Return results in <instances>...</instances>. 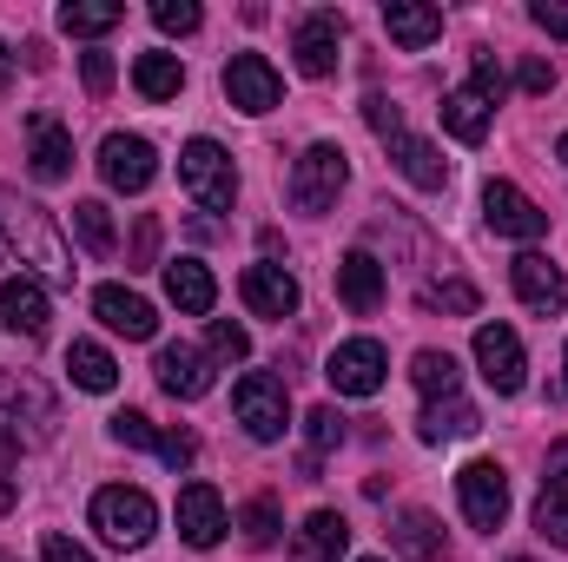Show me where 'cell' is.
Listing matches in <instances>:
<instances>
[{
	"label": "cell",
	"instance_id": "cell-17",
	"mask_svg": "<svg viewBox=\"0 0 568 562\" xmlns=\"http://www.w3.org/2000/svg\"><path fill=\"white\" fill-rule=\"evenodd\" d=\"M27 172L40 179V185H60L67 172H73V133L53 120V113H27Z\"/></svg>",
	"mask_w": 568,
	"mask_h": 562
},
{
	"label": "cell",
	"instance_id": "cell-32",
	"mask_svg": "<svg viewBox=\"0 0 568 562\" xmlns=\"http://www.w3.org/2000/svg\"><path fill=\"white\" fill-rule=\"evenodd\" d=\"M410 384H417L424 398H456V391H463V364H456L449 351H417V358H410Z\"/></svg>",
	"mask_w": 568,
	"mask_h": 562
},
{
	"label": "cell",
	"instance_id": "cell-5",
	"mask_svg": "<svg viewBox=\"0 0 568 562\" xmlns=\"http://www.w3.org/2000/svg\"><path fill=\"white\" fill-rule=\"evenodd\" d=\"M179 185H185L205 212H232V199H239V165H232V152L219 140H192L179 152Z\"/></svg>",
	"mask_w": 568,
	"mask_h": 562
},
{
	"label": "cell",
	"instance_id": "cell-45",
	"mask_svg": "<svg viewBox=\"0 0 568 562\" xmlns=\"http://www.w3.org/2000/svg\"><path fill=\"white\" fill-rule=\"evenodd\" d=\"M529 20H536L542 33H556V40H568V0H536V7H529Z\"/></svg>",
	"mask_w": 568,
	"mask_h": 562
},
{
	"label": "cell",
	"instance_id": "cell-19",
	"mask_svg": "<svg viewBox=\"0 0 568 562\" xmlns=\"http://www.w3.org/2000/svg\"><path fill=\"white\" fill-rule=\"evenodd\" d=\"M239 291H245V311L252 318H291L297 311V279L284 272V265H245V279H239Z\"/></svg>",
	"mask_w": 568,
	"mask_h": 562
},
{
	"label": "cell",
	"instance_id": "cell-16",
	"mask_svg": "<svg viewBox=\"0 0 568 562\" xmlns=\"http://www.w3.org/2000/svg\"><path fill=\"white\" fill-rule=\"evenodd\" d=\"M152 371H159V391H165V398H179V404H192V398H205V391H212V351L159 344Z\"/></svg>",
	"mask_w": 568,
	"mask_h": 562
},
{
	"label": "cell",
	"instance_id": "cell-49",
	"mask_svg": "<svg viewBox=\"0 0 568 562\" xmlns=\"http://www.w3.org/2000/svg\"><path fill=\"white\" fill-rule=\"evenodd\" d=\"M542 483H568V436L549 450V476H542Z\"/></svg>",
	"mask_w": 568,
	"mask_h": 562
},
{
	"label": "cell",
	"instance_id": "cell-47",
	"mask_svg": "<svg viewBox=\"0 0 568 562\" xmlns=\"http://www.w3.org/2000/svg\"><path fill=\"white\" fill-rule=\"evenodd\" d=\"M516 87H523V93H549V87H556V67H549V60H523Z\"/></svg>",
	"mask_w": 568,
	"mask_h": 562
},
{
	"label": "cell",
	"instance_id": "cell-29",
	"mask_svg": "<svg viewBox=\"0 0 568 562\" xmlns=\"http://www.w3.org/2000/svg\"><path fill=\"white\" fill-rule=\"evenodd\" d=\"M67 371H73V384H80V391H113V384H120V364H113V351H106V344H93V338H73V351H67Z\"/></svg>",
	"mask_w": 568,
	"mask_h": 562
},
{
	"label": "cell",
	"instance_id": "cell-27",
	"mask_svg": "<svg viewBox=\"0 0 568 562\" xmlns=\"http://www.w3.org/2000/svg\"><path fill=\"white\" fill-rule=\"evenodd\" d=\"M390 543L410 562H443V550H449V543H443V523H436L429 510H404V516L390 523Z\"/></svg>",
	"mask_w": 568,
	"mask_h": 562
},
{
	"label": "cell",
	"instance_id": "cell-13",
	"mask_svg": "<svg viewBox=\"0 0 568 562\" xmlns=\"http://www.w3.org/2000/svg\"><path fill=\"white\" fill-rule=\"evenodd\" d=\"M225 530H232L225 496H219L212 483H185V490H179V536H185L192 550H219Z\"/></svg>",
	"mask_w": 568,
	"mask_h": 562
},
{
	"label": "cell",
	"instance_id": "cell-51",
	"mask_svg": "<svg viewBox=\"0 0 568 562\" xmlns=\"http://www.w3.org/2000/svg\"><path fill=\"white\" fill-rule=\"evenodd\" d=\"M7 87H13V47L0 40V93H7Z\"/></svg>",
	"mask_w": 568,
	"mask_h": 562
},
{
	"label": "cell",
	"instance_id": "cell-54",
	"mask_svg": "<svg viewBox=\"0 0 568 562\" xmlns=\"http://www.w3.org/2000/svg\"><path fill=\"white\" fill-rule=\"evenodd\" d=\"M509 562H529V556H509Z\"/></svg>",
	"mask_w": 568,
	"mask_h": 562
},
{
	"label": "cell",
	"instance_id": "cell-10",
	"mask_svg": "<svg viewBox=\"0 0 568 562\" xmlns=\"http://www.w3.org/2000/svg\"><path fill=\"white\" fill-rule=\"evenodd\" d=\"M324 378H331V391H337V398H377V391H384V378H390V358H384V344H377V338H351V344H337V351H331Z\"/></svg>",
	"mask_w": 568,
	"mask_h": 562
},
{
	"label": "cell",
	"instance_id": "cell-28",
	"mask_svg": "<svg viewBox=\"0 0 568 562\" xmlns=\"http://www.w3.org/2000/svg\"><path fill=\"white\" fill-rule=\"evenodd\" d=\"M489 120H496V107H489L483 93H469V87L443 100V127H449L463 145H483V140H489Z\"/></svg>",
	"mask_w": 568,
	"mask_h": 562
},
{
	"label": "cell",
	"instance_id": "cell-23",
	"mask_svg": "<svg viewBox=\"0 0 568 562\" xmlns=\"http://www.w3.org/2000/svg\"><path fill=\"white\" fill-rule=\"evenodd\" d=\"M483 430V411L456 391V398H429L424 418H417V436L424 443H456V436H476Z\"/></svg>",
	"mask_w": 568,
	"mask_h": 562
},
{
	"label": "cell",
	"instance_id": "cell-14",
	"mask_svg": "<svg viewBox=\"0 0 568 562\" xmlns=\"http://www.w3.org/2000/svg\"><path fill=\"white\" fill-rule=\"evenodd\" d=\"M509 284H516V298H523L529 311H542V318H556L568 304V272L549 252H523V259L509 265Z\"/></svg>",
	"mask_w": 568,
	"mask_h": 562
},
{
	"label": "cell",
	"instance_id": "cell-41",
	"mask_svg": "<svg viewBox=\"0 0 568 562\" xmlns=\"http://www.w3.org/2000/svg\"><path fill=\"white\" fill-rule=\"evenodd\" d=\"M152 20H159V33H199V0H159L152 7Z\"/></svg>",
	"mask_w": 568,
	"mask_h": 562
},
{
	"label": "cell",
	"instance_id": "cell-34",
	"mask_svg": "<svg viewBox=\"0 0 568 562\" xmlns=\"http://www.w3.org/2000/svg\"><path fill=\"white\" fill-rule=\"evenodd\" d=\"M304 430H311V450H304V463H297V470H304V476H317V463H324V456H331L351 430H344V418H337L331 404H317V411L304 418Z\"/></svg>",
	"mask_w": 568,
	"mask_h": 562
},
{
	"label": "cell",
	"instance_id": "cell-53",
	"mask_svg": "<svg viewBox=\"0 0 568 562\" xmlns=\"http://www.w3.org/2000/svg\"><path fill=\"white\" fill-rule=\"evenodd\" d=\"M0 562H13V556H7V550H0Z\"/></svg>",
	"mask_w": 568,
	"mask_h": 562
},
{
	"label": "cell",
	"instance_id": "cell-4",
	"mask_svg": "<svg viewBox=\"0 0 568 562\" xmlns=\"http://www.w3.org/2000/svg\"><path fill=\"white\" fill-rule=\"evenodd\" d=\"M93 530L113 543V550H145L152 530H159V503L145 496L140 483H113L93 496Z\"/></svg>",
	"mask_w": 568,
	"mask_h": 562
},
{
	"label": "cell",
	"instance_id": "cell-46",
	"mask_svg": "<svg viewBox=\"0 0 568 562\" xmlns=\"http://www.w3.org/2000/svg\"><path fill=\"white\" fill-rule=\"evenodd\" d=\"M40 562H93V556H87V550H80L73 536H60V530H47V536H40Z\"/></svg>",
	"mask_w": 568,
	"mask_h": 562
},
{
	"label": "cell",
	"instance_id": "cell-40",
	"mask_svg": "<svg viewBox=\"0 0 568 562\" xmlns=\"http://www.w3.org/2000/svg\"><path fill=\"white\" fill-rule=\"evenodd\" d=\"M106 430H113V443H126V450H152V443H159V430H152L145 411H113Z\"/></svg>",
	"mask_w": 568,
	"mask_h": 562
},
{
	"label": "cell",
	"instance_id": "cell-24",
	"mask_svg": "<svg viewBox=\"0 0 568 562\" xmlns=\"http://www.w3.org/2000/svg\"><path fill=\"white\" fill-rule=\"evenodd\" d=\"M344 543H351V523H344L337 510H317V516H304V530L291 536V562H337Z\"/></svg>",
	"mask_w": 568,
	"mask_h": 562
},
{
	"label": "cell",
	"instance_id": "cell-43",
	"mask_svg": "<svg viewBox=\"0 0 568 562\" xmlns=\"http://www.w3.org/2000/svg\"><path fill=\"white\" fill-rule=\"evenodd\" d=\"M364 120H371V133H377L384 145L397 140V133H404V113H397V107H390L384 93H371V100H364Z\"/></svg>",
	"mask_w": 568,
	"mask_h": 562
},
{
	"label": "cell",
	"instance_id": "cell-39",
	"mask_svg": "<svg viewBox=\"0 0 568 562\" xmlns=\"http://www.w3.org/2000/svg\"><path fill=\"white\" fill-rule=\"evenodd\" d=\"M469 93H483L489 107H503V93H509V80H503V67H496L489 47H476V60H469Z\"/></svg>",
	"mask_w": 568,
	"mask_h": 562
},
{
	"label": "cell",
	"instance_id": "cell-22",
	"mask_svg": "<svg viewBox=\"0 0 568 562\" xmlns=\"http://www.w3.org/2000/svg\"><path fill=\"white\" fill-rule=\"evenodd\" d=\"M337 298H344L357 318H371V311L384 304V265H377L371 252H344V259H337Z\"/></svg>",
	"mask_w": 568,
	"mask_h": 562
},
{
	"label": "cell",
	"instance_id": "cell-12",
	"mask_svg": "<svg viewBox=\"0 0 568 562\" xmlns=\"http://www.w3.org/2000/svg\"><path fill=\"white\" fill-rule=\"evenodd\" d=\"M152 172H159L152 140H140V133H106V140H100V179H106L113 192H145Z\"/></svg>",
	"mask_w": 568,
	"mask_h": 562
},
{
	"label": "cell",
	"instance_id": "cell-7",
	"mask_svg": "<svg viewBox=\"0 0 568 562\" xmlns=\"http://www.w3.org/2000/svg\"><path fill=\"white\" fill-rule=\"evenodd\" d=\"M483 219H489L496 239H516V245H536V239L549 232V212H542L523 185H509V179H489V185H483Z\"/></svg>",
	"mask_w": 568,
	"mask_h": 562
},
{
	"label": "cell",
	"instance_id": "cell-37",
	"mask_svg": "<svg viewBox=\"0 0 568 562\" xmlns=\"http://www.w3.org/2000/svg\"><path fill=\"white\" fill-rule=\"evenodd\" d=\"M239 523H245V543H252V550H272V543H278V530H284V516H278V503H272V496H252Z\"/></svg>",
	"mask_w": 568,
	"mask_h": 562
},
{
	"label": "cell",
	"instance_id": "cell-31",
	"mask_svg": "<svg viewBox=\"0 0 568 562\" xmlns=\"http://www.w3.org/2000/svg\"><path fill=\"white\" fill-rule=\"evenodd\" d=\"M126 20V7H113V0H67L60 7V27L73 33V40H100V33H113Z\"/></svg>",
	"mask_w": 568,
	"mask_h": 562
},
{
	"label": "cell",
	"instance_id": "cell-18",
	"mask_svg": "<svg viewBox=\"0 0 568 562\" xmlns=\"http://www.w3.org/2000/svg\"><path fill=\"white\" fill-rule=\"evenodd\" d=\"M0 318H7V331H20V338H47V284L33 279V272H13V279H0Z\"/></svg>",
	"mask_w": 568,
	"mask_h": 562
},
{
	"label": "cell",
	"instance_id": "cell-38",
	"mask_svg": "<svg viewBox=\"0 0 568 562\" xmlns=\"http://www.w3.org/2000/svg\"><path fill=\"white\" fill-rule=\"evenodd\" d=\"M205 351H212L219 364H245V358H252V338H245V324H232V318H212V331H205Z\"/></svg>",
	"mask_w": 568,
	"mask_h": 562
},
{
	"label": "cell",
	"instance_id": "cell-33",
	"mask_svg": "<svg viewBox=\"0 0 568 562\" xmlns=\"http://www.w3.org/2000/svg\"><path fill=\"white\" fill-rule=\"evenodd\" d=\"M73 232H80V245H87L93 259H106V252L120 245V232H113V212H106L100 199H80V205H73Z\"/></svg>",
	"mask_w": 568,
	"mask_h": 562
},
{
	"label": "cell",
	"instance_id": "cell-9",
	"mask_svg": "<svg viewBox=\"0 0 568 562\" xmlns=\"http://www.w3.org/2000/svg\"><path fill=\"white\" fill-rule=\"evenodd\" d=\"M476 371L496 398H516L529 384V358H523V338L509 324H476Z\"/></svg>",
	"mask_w": 568,
	"mask_h": 562
},
{
	"label": "cell",
	"instance_id": "cell-42",
	"mask_svg": "<svg viewBox=\"0 0 568 562\" xmlns=\"http://www.w3.org/2000/svg\"><path fill=\"white\" fill-rule=\"evenodd\" d=\"M172 470H192V456H199V436L192 430H159V443H152Z\"/></svg>",
	"mask_w": 568,
	"mask_h": 562
},
{
	"label": "cell",
	"instance_id": "cell-44",
	"mask_svg": "<svg viewBox=\"0 0 568 562\" xmlns=\"http://www.w3.org/2000/svg\"><path fill=\"white\" fill-rule=\"evenodd\" d=\"M80 80H87L93 100H106V93H113V60H106V53H87V60H80Z\"/></svg>",
	"mask_w": 568,
	"mask_h": 562
},
{
	"label": "cell",
	"instance_id": "cell-15",
	"mask_svg": "<svg viewBox=\"0 0 568 562\" xmlns=\"http://www.w3.org/2000/svg\"><path fill=\"white\" fill-rule=\"evenodd\" d=\"M337 47H344V13H304V20H297V33H291L297 73H311V80L337 73Z\"/></svg>",
	"mask_w": 568,
	"mask_h": 562
},
{
	"label": "cell",
	"instance_id": "cell-48",
	"mask_svg": "<svg viewBox=\"0 0 568 562\" xmlns=\"http://www.w3.org/2000/svg\"><path fill=\"white\" fill-rule=\"evenodd\" d=\"M13 450H20V443H0V516H7L13 496H20V490H13Z\"/></svg>",
	"mask_w": 568,
	"mask_h": 562
},
{
	"label": "cell",
	"instance_id": "cell-55",
	"mask_svg": "<svg viewBox=\"0 0 568 562\" xmlns=\"http://www.w3.org/2000/svg\"><path fill=\"white\" fill-rule=\"evenodd\" d=\"M364 562H377V556H364Z\"/></svg>",
	"mask_w": 568,
	"mask_h": 562
},
{
	"label": "cell",
	"instance_id": "cell-1",
	"mask_svg": "<svg viewBox=\"0 0 568 562\" xmlns=\"http://www.w3.org/2000/svg\"><path fill=\"white\" fill-rule=\"evenodd\" d=\"M7 239H13L20 265H40L53 284H73V252H67V239H60V225H53L47 205L13 199V205H7Z\"/></svg>",
	"mask_w": 568,
	"mask_h": 562
},
{
	"label": "cell",
	"instance_id": "cell-26",
	"mask_svg": "<svg viewBox=\"0 0 568 562\" xmlns=\"http://www.w3.org/2000/svg\"><path fill=\"white\" fill-rule=\"evenodd\" d=\"M165 298H172L185 318H205V311L219 304V284H212V272H205L199 259H172V265H165Z\"/></svg>",
	"mask_w": 568,
	"mask_h": 562
},
{
	"label": "cell",
	"instance_id": "cell-11",
	"mask_svg": "<svg viewBox=\"0 0 568 562\" xmlns=\"http://www.w3.org/2000/svg\"><path fill=\"white\" fill-rule=\"evenodd\" d=\"M225 100L239 107V113H272L284 100V80H278V67L265 60V53H232V67H225Z\"/></svg>",
	"mask_w": 568,
	"mask_h": 562
},
{
	"label": "cell",
	"instance_id": "cell-25",
	"mask_svg": "<svg viewBox=\"0 0 568 562\" xmlns=\"http://www.w3.org/2000/svg\"><path fill=\"white\" fill-rule=\"evenodd\" d=\"M390 159H397V172H404L410 185H424V192H443V185H449V159H443L424 133H397V140H390Z\"/></svg>",
	"mask_w": 568,
	"mask_h": 562
},
{
	"label": "cell",
	"instance_id": "cell-8",
	"mask_svg": "<svg viewBox=\"0 0 568 562\" xmlns=\"http://www.w3.org/2000/svg\"><path fill=\"white\" fill-rule=\"evenodd\" d=\"M456 496H463V516L476 523V530H503L509 523V476H503V463H489V456H476V463H463L456 470Z\"/></svg>",
	"mask_w": 568,
	"mask_h": 562
},
{
	"label": "cell",
	"instance_id": "cell-35",
	"mask_svg": "<svg viewBox=\"0 0 568 562\" xmlns=\"http://www.w3.org/2000/svg\"><path fill=\"white\" fill-rule=\"evenodd\" d=\"M417 298H424V311H456V318L476 311V284L469 279H429Z\"/></svg>",
	"mask_w": 568,
	"mask_h": 562
},
{
	"label": "cell",
	"instance_id": "cell-3",
	"mask_svg": "<svg viewBox=\"0 0 568 562\" xmlns=\"http://www.w3.org/2000/svg\"><path fill=\"white\" fill-rule=\"evenodd\" d=\"M344 179H351V159H344V145H331V140L304 145V152H297V165H291V212H304V219H324V212L337 205Z\"/></svg>",
	"mask_w": 568,
	"mask_h": 562
},
{
	"label": "cell",
	"instance_id": "cell-50",
	"mask_svg": "<svg viewBox=\"0 0 568 562\" xmlns=\"http://www.w3.org/2000/svg\"><path fill=\"white\" fill-rule=\"evenodd\" d=\"M152 245H159V225H152V219H140V245H133V259H152Z\"/></svg>",
	"mask_w": 568,
	"mask_h": 562
},
{
	"label": "cell",
	"instance_id": "cell-30",
	"mask_svg": "<svg viewBox=\"0 0 568 562\" xmlns=\"http://www.w3.org/2000/svg\"><path fill=\"white\" fill-rule=\"evenodd\" d=\"M133 87H140V100H179V87H185V67H179V53H140L133 60Z\"/></svg>",
	"mask_w": 568,
	"mask_h": 562
},
{
	"label": "cell",
	"instance_id": "cell-21",
	"mask_svg": "<svg viewBox=\"0 0 568 562\" xmlns=\"http://www.w3.org/2000/svg\"><path fill=\"white\" fill-rule=\"evenodd\" d=\"M384 33L410 53H424L429 40H443V7H424V0H384Z\"/></svg>",
	"mask_w": 568,
	"mask_h": 562
},
{
	"label": "cell",
	"instance_id": "cell-20",
	"mask_svg": "<svg viewBox=\"0 0 568 562\" xmlns=\"http://www.w3.org/2000/svg\"><path fill=\"white\" fill-rule=\"evenodd\" d=\"M93 311H100V324L120 331V338H152V331H159V311L145 304L140 291H126V284H100V291H93Z\"/></svg>",
	"mask_w": 568,
	"mask_h": 562
},
{
	"label": "cell",
	"instance_id": "cell-6",
	"mask_svg": "<svg viewBox=\"0 0 568 562\" xmlns=\"http://www.w3.org/2000/svg\"><path fill=\"white\" fill-rule=\"evenodd\" d=\"M232 411H239V423H245V436H252V443H278L284 430H291V398H284V378H272V371L239 378Z\"/></svg>",
	"mask_w": 568,
	"mask_h": 562
},
{
	"label": "cell",
	"instance_id": "cell-36",
	"mask_svg": "<svg viewBox=\"0 0 568 562\" xmlns=\"http://www.w3.org/2000/svg\"><path fill=\"white\" fill-rule=\"evenodd\" d=\"M536 530L568 550V483H542V496H536Z\"/></svg>",
	"mask_w": 568,
	"mask_h": 562
},
{
	"label": "cell",
	"instance_id": "cell-52",
	"mask_svg": "<svg viewBox=\"0 0 568 562\" xmlns=\"http://www.w3.org/2000/svg\"><path fill=\"white\" fill-rule=\"evenodd\" d=\"M556 159H562V165H568V133H562V140H556Z\"/></svg>",
	"mask_w": 568,
	"mask_h": 562
},
{
	"label": "cell",
	"instance_id": "cell-2",
	"mask_svg": "<svg viewBox=\"0 0 568 562\" xmlns=\"http://www.w3.org/2000/svg\"><path fill=\"white\" fill-rule=\"evenodd\" d=\"M53 423H60V404L40 378L0 371V443H47Z\"/></svg>",
	"mask_w": 568,
	"mask_h": 562
}]
</instances>
